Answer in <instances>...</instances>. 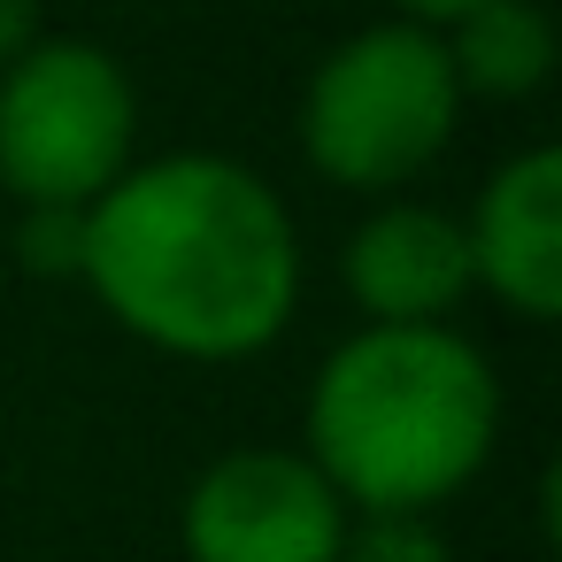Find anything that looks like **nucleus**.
Segmentation results:
<instances>
[{"label": "nucleus", "mask_w": 562, "mask_h": 562, "mask_svg": "<svg viewBox=\"0 0 562 562\" xmlns=\"http://www.w3.org/2000/svg\"><path fill=\"white\" fill-rule=\"evenodd\" d=\"M501 439V378L454 324H362L308 385V462L362 516H431Z\"/></svg>", "instance_id": "nucleus-2"}, {"label": "nucleus", "mask_w": 562, "mask_h": 562, "mask_svg": "<svg viewBox=\"0 0 562 562\" xmlns=\"http://www.w3.org/2000/svg\"><path fill=\"white\" fill-rule=\"evenodd\" d=\"M393 9H401L408 24H431V32H447L454 16H470V9H485V0H393Z\"/></svg>", "instance_id": "nucleus-12"}, {"label": "nucleus", "mask_w": 562, "mask_h": 562, "mask_svg": "<svg viewBox=\"0 0 562 562\" xmlns=\"http://www.w3.org/2000/svg\"><path fill=\"white\" fill-rule=\"evenodd\" d=\"M40 32V0H0V70H9Z\"/></svg>", "instance_id": "nucleus-11"}, {"label": "nucleus", "mask_w": 562, "mask_h": 562, "mask_svg": "<svg viewBox=\"0 0 562 562\" xmlns=\"http://www.w3.org/2000/svg\"><path fill=\"white\" fill-rule=\"evenodd\" d=\"M347 524V501L293 447H239L186 493L193 562H339Z\"/></svg>", "instance_id": "nucleus-5"}, {"label": "nucleus", "mask_w": 562, "mask_h": 562, "mask_svg": "<svg viewBox=\"0 0 562 562\" xmlns=\"http://www.w3.org/2000/svg\"><path fill=\"white\" fill-rule=\"evenodd\" d=\"M139 139V93L93 40H32L0 70V193L24 209H93Z\"/></svg>", "instance_id": "nucleus-4"}, {"label": "nucleus", "mask_w": 562, "mask_h": 562, "mask_svg": "<svg viewBox=\"0 0 562 562\" xmlns=\"http://www.w3.org/2000/svg\"><path fill=\"white\" fill-rule=\"evenodd\" d=\"M78 278L147 347L186 362L262 355L301 301L285 201L232 155L132 162L78 232Z\"/></svg>", "instance_id": "nucleus-1"}, {"label": "nucleus", "mask_w": 562, "mask_h": 562, "mask_svg": "<svg viewBox=\"0 0 562 562\" xmlns=\"http://www.w3.org/2000/svg\"><path fill=\"white\" fill-rule=\"evenodd\" d=\"M339 270L370 324H447L477 285L462 216L424 201H385L378 216H362Z\"/></svg>", "instance_id": "nucleus-7"}, {"label": "nucleus", "mask_w": 562, "mask_h": 562, "mask_svg": "<svg viewBox=\"0 0 562 562\" xmlns=\"http://www.w3.org/2000/svg\"><path fill=\"white\" fill-rule=\"evenodd\" d=\"M447 70L462 86V101H524L554 78V24L539 0H485V9L454 16L439 32Z\"/></svg>", "instance_id": "nucleus-8"}, {"label": "nucleus", "mask_w": 562, "mask_h": 562, "mask_svg": "<svg viewBox=\"0 0 562 562\" xmlns=\"http://www.w3.org/2000/svg\"><path fill=\"white\" fill-rule=\"evenodd\" d=\"M462 239H470L477 285L501 308L531 324L562 316V155L554 147L508 155L485 178L477 209L462 216Z\"/></svg>", "instance_id": "nucleus-6"}, {"label": "nucleus", "mask_w": 562, "mask_h": 562, "mask_svg": "<svg viewBox=\"0 0 562 562\" xmlns=\"http://www.w3.org/2000/svg\"><path fill=\"white\" fill-rule=\"evenodd\" d=\"M78 232H86V216L78 209H24V262L32 270H78Z\"/></svg>", "instance_id": "nucleus-10"}, {"label": "nucleus", "mask_w": 562, "mask_h": 562, "mask_svg": "<svg viewBox=\"0 0 562 562\" xmlns=\"http://www.w3.org/2000/svg\"><path fill=\"white\" fill-rule=\"evenodd\" d=\"M462 86L431 24H370L339 40L301 93V155L347 193H401L454 139Z\"/></svg>", "instance_id": "nucleus-3"}, {"label": "nucleus", "mask_w": 562, "mask_h": 562, "mask_svg": "<svg viewBox=\"0 0 562 562\" xmlns=\"http://www.w3.org/2000/svg\"><path fill=\"white\" fill-rule=\"evenodd\" d=\"M339 562H447L431 516H362L339 539Z\"/></svg>", "instance_id": "nucleus-9"}]
</instances>
